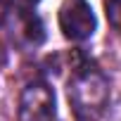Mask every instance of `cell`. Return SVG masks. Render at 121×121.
Masks as SVG:
<instances>
[{
  "mask_svg": "<svg viewBox=\"0 0 121 121\" xmlns=\"http://www.w3.org/2000/svg\"><path fill=\"white\" fill-rule=\"evenodd\" d=\"M69 102L78 121H95L109 100V81L97 67L81 64L69 78Z\"/></svg>",
  "mask_w": 121,
  "mask_h": 121,
  "instance_id": "cell-1",
  "label": "cell"
},
{
  "mask_svg": "<svg viewBox=\"0 0 121 121\" xmlns=\"http://www.w3.org/2000/svg\"><path fill=\"white\" fill-rule=\"evenodd\" d=\"M19 121H57L55 93L48 83L33 81L19 97Z\"/></svg>",
  "mask_w": 121,
  "mask_h": 121,
  "instance_id": "cell-2",
  "label": "cell"
},
{
  "mask_svg": "<svg viewBox=\"0 0 121 121\" xmlns=\"http://www.w3.org/2000/svg\"><path fill=\"white\" fill-rule=\"evenodd\" d=\"M59 29L69 40H86L95 31V14L88 0H64L59 7Z\"/></svg>",
  "mask_w": 121,
  "mask_h": 121,
  "instance_id": "cell-3",
  "label": "cell"
},
{
  "mask_svg": "<svg viewBox=\"0 0 121 121\" xmlns=\"http://www.w3.org/2000/svg\"><path fill=\"white\" fill-rule=\"evenodd\" d=\"M12 38H14L17 43L26 45V48L40 45L43 38H45L40 19H38L33 12H22V14H19V22H17V29H14V33H12Z\"/></svg>",
  "mask_w": 121,
  "mask_h": 121,
  "instance_id": "cell-4",
  "label": "cell"
},
{
  "mask_svg": "<svg viewBox=\"0 0 121 121\" xmlns=\"http://www.w3.org/2000/svg\"><path fill=\"white\" fill-rule=\"evenodd\" d=\"M107 19L116 31H121V0H107Z\"/></svg>",
  "mask_w": 121,
  "mask_h": 121,
  "instance_id": "cell-5",
  "label": "cell"
},
{
  "mask_svg": "<svg viewBox=\"0 0 121 121\" xmlns=\"http://www.w3.org/2000/svg\"><path fill=\"white\" fill-rule=\"evenodd\" d=\"M12 3L19 7V12H31V7L38 3V0H12Z\"/></svg>",
  "mask_w": 121,
  "mask_h": 121,
  "instance_id": "cell-6",
  "label": "cell"
},
{
  "mask_svg": "<svg viewBox=\"0 0 121 121\" xmlns=\"http://www.w3.org/2000/svg\"><path fill=\"white\" fill-rule=\"evenodd\" d=\"M5 14H7V3H5V0H0V24L5 22Z\"/></svg>",
  "mask_w": 121,
  "mask_h": 121,
  "instance_id": "cell-7",
  "label": "cell"
},
{
  "mask_svg": "<svg viewBox=\"0 0 121 121\" xmlns=\"http://www.w3.org/2000/svg\"><path fill=\"white\" fill-rule=\"evenodd\" d=\"M3 64H5V52L0 50V67H3Z\"/></svg>",
  "mask_w": 121,
  "mask_h": 121,
  "instance_id": "cell-8",
  "label": "cell"
}]
</instances>
